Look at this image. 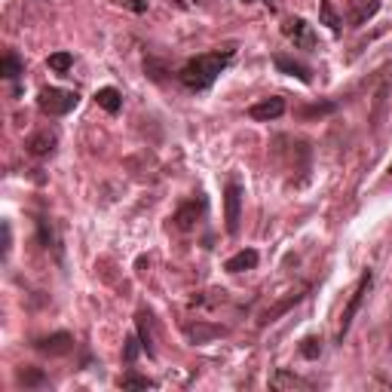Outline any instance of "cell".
<instances>
[{"mask_svg":"<svg viewBox=\"0 0 392 392\" xmlns=\"http://www.w3.org/2000/svg\"><path fill=\"white\" fill-rule=\"evenodd\" d=\"M230 58H233V49H224V52H203V56L190 58L187 65L178 71V80L184 89L190 92H205L212 86L214 80H218V74L224 71L230 65Z\"/></svg>","mask_w":392,"mask_h":392,"instance_id":"cell-1","label":"cell"},{"mask_svg":"<svg viewBox=\"0 0 392 392\" xmlns=\"http://www.w3.org/2000/svg\"><path fill=\"white\" fill-rule=\"evenodd\" d=\"M77 102H80L77 92L61 89V86H46L37 95V107H40L46 117H65V113H71L77 107Z\"/></svg>","mask_w":392,"mask_h":392,"instance_id":"cell-2","label":"cell"},{"mask_svg":"<svg viewBox=\"0 0 392 392\" xmlns=\"http://www.w3.org/2000/svg\"><path fill=\"white\" fill-rule=\"evenodd\" d=\"M371 285H374V273L365 270L362 276H359V282H356V288H352L347 306H343L340 328H337V340H340V343H343V337H347V331L352 328V319H356V313L362 310V304H365V297H368V291H371Z\"/></svg>","mask_w":392,"mask_h":392,"instance_id":"cell-3","label":"cell"},{"mask_svg":"<svg viewBox=\"0 0 392 392\" xmlns=\"http://www.w3.org/2000/svg\"><path fill=\"white\" fill-rule=\"evenodd\" d=\"M240 218H242V187L236 178H230L224 187V221L230 236L240 233Z\"/></svg>","mask_w":392,"mask_h":392,"instance_id":"cell-4","label":"cell"},{"mask_svg":"<svg viewBox=\"0 0 392 392\" xmlns=\"http://www.w3.org/2000/svg\"><path fill=\"white\" fill-rule=\"evenodd\" d=\"M282 34L288 37L291 43H295V49H306L313 52L319 46V37L316 31H313V25L306 19H285V25H282Z\"/></svg>","mask_w":392,"mask_h":392,"instance_id":"cell-5","label":"cell"},{"mask_svg":"<svg viewBox=\"0 0 392 392\" xmlns=\"http://www.w3.org/2000/svg\"><path fill=\"white\" fill-rule=\"evenodd\" d=\"M203 214H205V196H194V199H187V203H184L181 209L172 214V224L178 230H194L196 221L203 218Z\"/></svg>","mask_w":392,"mask_h":392,"instance_id":"cell-6","label":"cell"},{"mask_svg":"<svg viewBox=\"0 0 392 392\" xmlns=\"http://www.w3.org/2000/svg\"><path fill=\"white\" fill-rule=\"evenodd\" d=\"M34 350L43 352V356H65V352L74 350V337L65 334V331H56V334H49V337H37Z\"/></svg>","mask_w":392,"mask_h":392,"instance_id":"cell-7","label":"cell"},{"mask_svg":"<svg viewBox=\"0 0 392 392\" xmlns=\"http://www.w3.org/2000/svg\"><path fill=\"white\" fill-rule=\"evenodd\" d=\"M285 113V98L273 95V98H264V102L251 104L249 107V117L258 120V123H270V120H279Z\"/></svg>","mask_w":392,"mask_h":392,"instance_id":"cell-8","label":"cell"},{"mask_svg":"<svg viewBox=\"0 0 392 392\" xmlns=\"http://www.w3.org/2000/svg\"><path fill=\"white\" fill-rule=\"evenodd\" d=\"M56 144H58L56 132H49V129H40V132L28 135V141H25V150L31 153V157H49V153L56 150Z\"/></svg>","mask_w":392,"mask_h":392,"instance_id":"cell-9","label":"cell"},{"mask_svg":"<svg viewBox=\"0 0 392 392\" xmlns=\"http://www.w3.org/2000/svg\"><path fill=\"white\" fill-rule=\"evenodd\" d=\"M273 65H276V71L279 74H288V77H295V80H301V83H313V74H310V68L304 65V61H297V58H291V56H273Z\"/></svg>","mask_w":392,"mask_h":392,"instance_id":"cell-10","label":"cell"},{"mask_svg":"<svg viewBox=\"0 0 392 392\" xmlns=\"http://www.w3.org/2000/svg\"><path fill=\"white\" fill-rule=\"evenodd\" d=\"M377 10H380V0H350V22L359 28L368 19H374Z\"/></svg>","mask_w":392,"mask_h":392,"instance_id":"cell-11","label":"cell"},{"mask_svg":"<svg viewBox=\"0 0 392 392\" xmlns=\"http://www.w3.org/2000/svg\"><path fill=\"white\" fill-rule=\"evenodd\" d=\"M310 383L304 377H297L295 371H288V368H276V374L270 377V389H306Z\"/></svg>","mask_w":392,"mask_h":392,"instance_id":"cell-12","label":"cell"},{"mask_svg":"<svg viewBox=\"0 0 392 392\" xmlns=\"http://www.w3.org/2000/svg\"><path fill=\"white\" fill-rule=\"evenodd\" d=\"M258 267V251L255 249H242V251H236L233 258L224 264V270L227 273H245V270H255Z\"/></svg>","mask_w":392,"mask_h":392,"instance_id":"cell-13","label":"cell"},{"mask_svg":"<svg viewBox=\"0 0 392 392\" xmlns=\"http://www.w3.org/2000/svg\"><path fill=\"white\" fill-rule=\"evenodd\" d=\"M135 328H138V337H141L144 352H148V356H157V347H153V331H150V313L148 310H138Z\"/></svg>","mask_w":392,"mask_h":392,"instance_id":"cell-14","label":"cell"},{"mask_svg":"<svg viewBox=\"0 0 392 392\" xmlns=\"http://www.w3.org/2000/svg\"><path fill=\"white\" fill-rule=\"evenodd\" d=\"M95 102H98V107H104L107 113H120V107H123V95H120V89L104 86V89H98V92H95Z\"/></svg>","mask_w":392,"mask_h":392,"instance_id":"cell-15","label":"cell"},{"mask_svg":"<svg viewBox=\"0 0 392 392\" xmlns=\"http://www.w3.org/2000/svg\"><path fill=\"white\" fill-rule=\"evenodd\" d=\"M319 22L322 25H328L334 31V34H340V25H343V19L337 15V10H334V3L331 0H319Z\"/></svg>","mask_w":392,"mask_h":392,"instance_id":"cell-16","label":"cell"},{"mask_svg":"<svg viewBox=\"0 0 392 392\" xmlns=\"http://www.w3.org/2000/svg\"><path fill=\"white\" fill-rule=\"evenodd\" d=\"M184 331H187V337L194 343H205V340H212V337L224 334V328H218V325H187Z\"/></svg>","mask_w":392,"mask_h":392,"instance_id":"cell-17","label":"cell"},{"mask_svg":"<svg viewBox=\"0 0 392 392\" xmlns=\"http://www.w3.org/2000/svg\"><path fill=\"white\" fill-rule=\"evenodd\" d=\"M15 380H19L25 389H37V386H43L46 383V374L40 371V368H19Z\"/></svg>","mask_w":392,"mask_h":392,"instance_id":"cell-18","label":"cell"},{"mask_svg":"<svg viewBox=\"0 0 392 392\" xmlns=\"http://www.w3.org/2000/svg\"><path fill=\"white\" fill-rule=\"evenodd\" d=\"M25 71V65H22V58L15 56V52H6L3 61H0V74L6 77V80H19V74Z\"/></svg>","mask_w":392,"mask_h":392,"instance_id":"cell-19","label":"cell"},{"mask_svg":"<svg viewBox=\"0 0 392 392\" xmlns=\"http://www.w3.org/2000/svg\"><path fill=\"white\" fill-rule=\"evenodd\" d=\"M301 356L310 359V362H316L322 356V337H304L301 340Z\"/></svg>","mask_w":392,"mask_h":392,"instance_id":"cell-20","label":"cell"},{"mask_svg":"<svg viewBox=\"0 0 392 392\" xmlns=\"http://www.w3.org/2000/svg\"><path fill=\"white\" fill-rule=\"evenodd\" d=\"M120 386H123V389H150L153 380H150V377H141V374H135V371H129V374H123Z\"/></svg>","mask_w":392,"mask_h":392,"instance_id":"cell-21","label":"cell"},{"mask_svg":"<svg viewBox=\"0 0 392 392\" xmlns=\"http://www.w3.org/2000/svg\"><path fill=\"white\" fill-rule=\"evenodd\" d=\"M71 65H74L71 52H52V56H49V68H52V71H58V74L71 71Z\"/></svg>","mask_w":392,"mask_h":392,"instance_id":"cell-22","label":"cell"},{"mask_svg":"<svg viewBox=\"0 0 392 392\" xmlns=\"http://www.w3.org/2000/svg\"><path fill=\"white\" fill-rule=\"evenodd\" d=\"M144 347H141V337H129L126 340V347H123V362L126 365H135V359H138V352H141Z\"/></svg>","mask_w":392,"mask_h":392,"instance_id":"cell-23","label":"cell"},{"mask_svg":"<svg viewBox=\"0 0 392 392\" xmlns=\"http://www.w3.org/2000/svg\"><path fill=\"white\" fill-rule=\"evenodd\" d=\"M337 111V102H325V104H313V107H304V117H325V113H334Z\"/></svg>","mask_w":392,"mask_h":392,"instance_id":"cell-24","label":"cell"},{"mask_svg":"<svg viewBox=\"0 0 392 392\" xmlns=\"http://www.w3.org/2000/svg\"><path fill=\"white\" fill-rule=\"evenodd\" d=\"M123 3H126L132 13H144V10H148V0H123Z\"/></svg>","mask_w":392,"mask_h":392,"instance_id":"cell-25","label":"cell"},{"mask_svg":"<svg viewBox=\"0 0 392 392\" xmlns=\"http://www.w3.org/2000/svg\"><path fill=\"white\" fill-rule=\"evenodd\" d=\"M242 3H255V0H242ZM260 3H267V6H273V0H260Z\"/></svg>","mask_w":392,"mask_h":392,"instance_id":"cell-26","label":"cell"},{"mask_svg":"<svg viewBox=\"0 0 392 392\" xmlns=\"http://www.w3.org/2000/svg\"><path fill=\"white\" fill-rule=\"evenodd\" d=\"M389 172H392V166H389Z\"/></svg>","mask_w":392,"mask_h":392,"instance_id":"cell-27","label":"cell"}]
</instances>
